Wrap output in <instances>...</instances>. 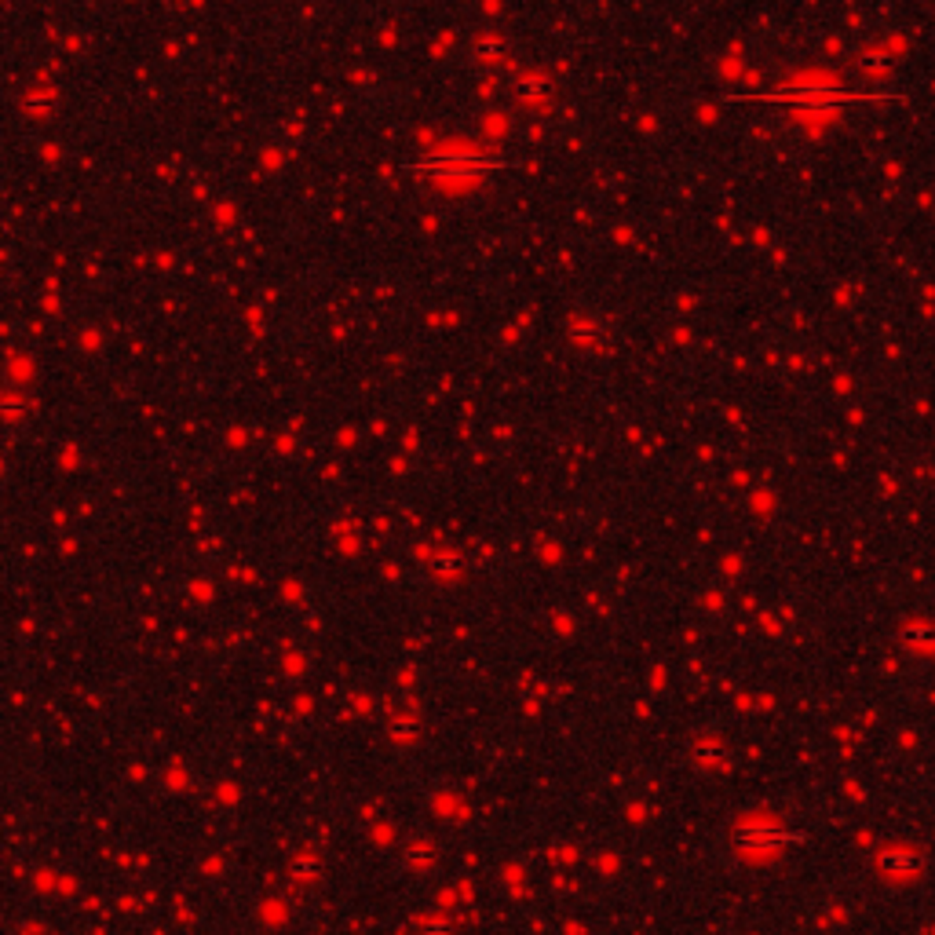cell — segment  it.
I'll list each match as a JSON object with an SVG mask.
<instances>
[{
	"label": "cell",
	"mask_w": 935,
	"mask_h": 935,
	"mask_svg": "<svg viewBox=\"0 0 935 935\" xmlns=\"http://www.w3.org/2000/svg\"><path fill=\"white\" fill-rule=\"evenodd\" d=\"M384 727L392 742H417V734L424 727L420 701L410 691H395L384 698Z\"/></svg>",
	"instance_id": "cell-1"
},
{
	"label": "cell",
	"mask_w": 935,
	"mask_h": 935,
	"mask_svg": "<svg viewBox=\"0 0 935 935\" xmlns=\"http://www.w3.org/2000/svg\"><path fill=\"white\" fill-rule=\"evenodd\" d=\"M402 863L413 873H432L439 866V844L432 837H413L402 844Z\"/></svg>",
	"instance_id": "cell-3"
},
{
	"label": "cell",
	"mask_w": 935,
	"mask_h": 935,
	"mask_svg": "<svg viewBox=\"0 0 935 935\" xmlns=\"http://www.w3.org/2000/svg\"><path fill=\"white\" fill-rule=\"evenodd\" d=\"M427 570H432V577H435L439 584H453V581H460V577H464V563H460L457 556H450V552L435 556L432 563H427Z\"/></svg>",
	"instance_id": "cell-5"
},
{
	"label": "cell",
	"mask_w": 935,
	"mask_h": 935,
	"mask_svg": "<svg viewBox=\"0 0 935 935\" xmlns=\"http://www.w3.org/2000/svg\"><path fill=\"white\" fill-rule=\"evenodd\" d=\"M322 870H326V863H322V855L315 851V848H300V851H293V859H289V866H285V873H289V881L293 884H315L319 877H322Z\"/></svg>",
	"instance_id": "cell-4"
},
{
	"label": "cell",
	"mask_w": 935,
	"mask_h": 935,
	"mask_svg": "<svg viewBox=\"0 0 935 935\" xmlns=\"http://www.w3.org/2000/svg\"><path fill=\"white\" fill-rule=\"evenodd\" d=\"M691 757H694L698 767H706V771H727L731 767V746H727V738L716 734V731L698 734L691 742Z\"/></svg>",
	"instance_id": "cell-2"
}]
</instances>
